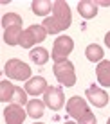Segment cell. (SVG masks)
Returning <instances> with one entry per match:
<instances>
[{"mask_svg":"<svg viewBox=\"0 0 110 124\" xmlns=\"http://www.w3.org/2000/svg\"><path fill=\"white\" fill-rule=\"evenodd\" d=\"M72 22V16H70V9H69V4L63 2V0H56L52 7V16L45 18L42 25L45 27V31L49 34H58L61 31H65L67 27Z\"/></svg>","mask_w":110,"mask_h":124,"instance_id":"6da1fadb","label":"cell"},{"mask_svg":"<svg viewBox=\"0 0 110 124\" xmlns=\"http://www.w3.org/2000/svg\"><path fill=\"white\" fill-rule=\"evenodd\" d=\"M4 72L9 79L15 81H25L31 79V67L24 63L22 59H7L4 65Z\"/></svg>","mask_w":110,"mask_h":124,"instance_id":"7a4b0ae2","label":"cell"},{"mask_svg":"<svg viewBox=\"0 0 110 124\" xmlns=\"http://www.w3.org/2000/svg\"><path fill=\"white\" fill-rule=\"evenodd\" d=\"M54 76L65 86H74L76 85V70H74V63H70L69 59H63V61L54 63L52 67Z\"/></svg>","mask_w":110,"mask_h":124,"instance_id":"3957f363","label":"cell"},{"mask_svg":"<svg viewBox=\"0 0 110 124\" xmlns=\"http://www.w3.org/2000/svg\"><path fill=\"white\" fill-rule=\"evenodd\" d=\"M47 31H45L43 25H29L27 29L22 32V38H20V45L24 49H33L36 43H42V41L47 38Z\"/></svg>","mask_w":110,"mask_h":124,"instance_id":"277c9868","label":"cell"},{"mask_svg":"<svg viewBox=\"0 0 110 124\" xmlns=\"http://www.w3.org/2000/svg\"><path fill=\"white\" fill-rule=\"evenodd\" d=\"M74 49V40L70 36H60L54 40V45H52V52H51V58L54 59V63L58 61H63L67 59L70 52Z\"/></svg>","mask_w":110,"mask_h":124,"instance_id":"5b68a950","label":"cell"},{"mask_svg":"<svg viewBox=\"0 0 110 124\" xmlns=\"http://www.w3.org/2000/svg\"><path fill=\"white\" fill-rule=\"evenodd\" d=\"M43 102L51 110H61L65 104V95H63L61 88L58 86H49L43 93Z\"/></svg>","mask_w":110,"mask_h":124,"instance_id":"8992f818","label":"cell"},{"mask_svg":"<svg viewBox=\"0 0 110 124\" xmlns=\"http://www.w3.org/2000/svg\"><path fill=\"white\" fill-rule=\"evenodd\" d=\"M65 110H67V113H69L70 117H74L76 121H79V119L88 112V106H87V101L83 99V97L74 95V97H70V99L67 101Z\"/></svg>","mask_w":110,"mask_h":124,"instance_id":"52a82bcc","label":"cell"},{"mask_svg":"<svg viewBox=\"0 0 110 124\" xmlns=\"http://www.w3.org/2000/svg\"><path fill=\"white\" fill-rule=\"evenodd\" d=\"M25 117H27V112L22 108L20 104H9L4 108V119H6L7 124H24Z\"/></svg>","mask_w":110,"mask_h":124,"instance_id":"ba28073f","label":"cell"},{"mask_svg":"<svg viewBox=\"0 0 110 124\" xmlns=\"http://www.w3.org/2000/svg\"><path fill=\"white\" fill-rule=\"evenodd\" d=\"M85 95H87V99L94 106H98V108H105V106L108 104V93L105 90H101V88H98V86H94V85L87 88Z\"/></svg>","mask_w":110,"mask_h":124,"instance_id":"9c48e42d","label":"cell"},{"mask_svg":"<svg viewBox=\"0 0 110 124\" xmlns=\"http://www.w3.org/2000/svg\"><path fill=\"white\" fill-rule=\"evenodd\" d=\"M47 88H49L47 81L42 78V76H34V78H31L25 83V92L29 95H42V93H45Z\"/></svg>","mask_w":110,"mask_h":124,"instance_id":"30bf717a","label":"cell"},{"mask_svg":"<svg viewBox=\"0 0 110 124\" xmlns=\"http://www.w3.org/2000/svg\"><path fill=\"white\" fill-rule=\"evenodd\" d=\"M96 76H98L99 85L110 86V61H108V59L99 61V65L96 67Z\"/></svg>","mask_w":110,"mask_h":124,"instance_id":"8fae6325","label":"cell"},{"mask_svg":"<svg viewBox=\"0 0 110 124\" xmlns=\"http://www.w3.org/2000/svg\"><path fill=\"white\" fill-rule=\"evenodd\" d=\"M78 11L83 18L90 20L98 15V4L92 2V0H81V2H78Z\"/></svg>","mask_w":110,"mask_h":124,"instance_id":"7c38bea8","label":"cell"},{"mask_svg":"<svg viewBox=\"0 0 110 124\" xmlns=\"http://www.w3.org/2000/svg\"><path fill=\"white\" fill-rule=\"evenodd\" d=\"M22 25H15V27H9L4 31V41L7 45H20V38H22Z\"/></svg>","mask_w":110,"mask_h":124,"instance_id":"4fadbf2b","label":"cell"},{"mask_svg":"<svg viewBox=\"0 0 110 124\" xmlns=\"http://www.w3.org/2000/svg\"><path fill=\"white\" fill-rule=\"evenodd\" d=\"M45 113V102L40 99H33L27 102V115L33 119H40Z\"/></svg>","mask_w":110,"mask_h":124,"instance_id":"5bb4252c","label":"cell"},{"mask_svg":"<svg viewBox=\"0 0 110 124\" xmlns=\"http://www.w3.org/2000/svg\"><path fill=\"white\" fill-rule=\"evenodd\" d=\"M31 7H33V13H34V15L45 16V15H49V13L52 11L54 2H51V0H34V2L31 4Z\"/></svg>","mask_w":110,"mask_h":124,"instance_id":"9a60e30c","label":"cell"},{"mask_svg":"<svg viewBox=\"0 0 110 124\" xmlns=\"http://www.w3.org/2000/svg\"><path fill=\"white\" fill-rule=\"evenodd\" d=\"M29 56H31V59L36 63V65H45V63L49 61L51 54H49L47 49H43V47H34V49H31Z\"/></svg>","mask_w":110,"mask_h":124,"instance_id":"2e32d148","label":"cell"},{"mask_svg":"<svg viewBox=\"0 0 110 124\" xmlns=\"http://www.w3.org/2000/svg\"><path fill=\"white\" fill-rule=\"evenodd\" d=\"M15 90H16V86L13 83L2 81V83H0V101L2 102H11L13 95H15Z\"/></svg>","mask_w":110,"mask_h":124,"instance_id":"e0dca14e","label":"cell"},{"mask_svg":"<svg viewBox=\"0 0 110 124\" xmlns=\"http://www.w3.org/2000/svg\"><path fill=\"white\" fill-rule=\"evenodd\" d=\"M85 56L88 61H103V49H101L99 45H96V43H92V45H88L87 49H85Z\"/></svg>","mask_w":110,"mask_h":124,"instance_id":"ac0fdd59","label":"cell"},{"mask_svg":"<svg viewBox=\"0 0 110 124\" xmlns=\"http://www.w3.org/2000/svg\"><path fill=\"white\" fill-rule=\"evenodd\" d=\"M2 25H4V29L15 27V25H22V16L16 15V13H7L2 18Z\"/></svg>","mask_w":110,"mask_h":124,"instance_id":"d6986e66","label":"cell"},{"mask_svg":"<svg viewBox=\"0 0 110 124\" xmlns=\"http://www.w3.org/2000/svg\"><path fill=\"white\" fill-rule=\"evenodd\" d=\"M78 124H96V117H94V113L88 110V112L83 115L79 121H78Z\"/></svg>","mask_w":110,"mask_h":124,"instance_id":"ffe728a7","label":"cell"},{"mask_svg":"<svg viewBox=\"0 0 110 124\" xmlns=\"http://www.w3.org/2000/svg\"><path fill=\"white\" fill-rule=\"evenodd\" d=\"M105 43H107V47L110 49V31H108L107 34H105Z\"/></svg>","mask_w":110,"mask_h":124,"instance_id":"44dd1931","label":"cell"},{"mask_svg":"<svg viewBox=\"0 0 110 124\" xmlns=\"http://www.w3.org/2000/svg\"><path fill=\"white\" fill-rule=\"evenodd\" d=\"M96 4H98V6H103V7H108L110 6V0H108V2H107V0H101V2H96Z\"/></svg>","mask_w":110,"mask_h":124,"instance_id":"7402d4cb","label":"cell"},{"mask_svg":"<svg viewBox=\"0 0 110 124\" xmlns=\"http://www.w3.org/2000/svg\"><path fill=\"white\" fill-rule=\"evenodd\" d=\"M65 124H76V122H65Z\"/></svg>","mask_w":110,"mask_h":124,"instance_id":"603a6c76","label":"cell"},{"mask_svg":"<svg viewBox=\"0 0 110 124\" xmlns=\"http://www.w3.org/2000/svg\"><path fill=\"white\" fill-rule=\"evenodd\" d=\"M107 124H110V117H108V121H107Z\"/></svg>","mask_w":110,"mask_h":124,"instance_id":"cb8c5ba5","label":"cell"},{"mask_svg":"<svg viewBox=\"0 0 110 124\" xmlns=\"http://www.w3.org/2000/svg\"><path fill=\"white\" fill-rule=\"evenodd\" d=\"M34 124H43V122H34Z\"/></svg>","mask_w":110,"mask_h":124,"instance_id":"d4e9b609","label":"cell"}]
</instances>
